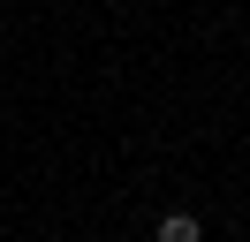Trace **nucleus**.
<instances>
[{"label":"nucleus","mask_w":250,"mask_h":242,"mask_svg":"<svg viewBox=\"0 0 250 242\" xmlns=\"http://www.w3.org/2000/svg\"><path fill=\"white\" fill-rule=\"evenodd\" d=\"M152 242H205V227H197V212H167L152 227Z\"/></svg>","instance_id":"nucleus-1"}]
</instances>
